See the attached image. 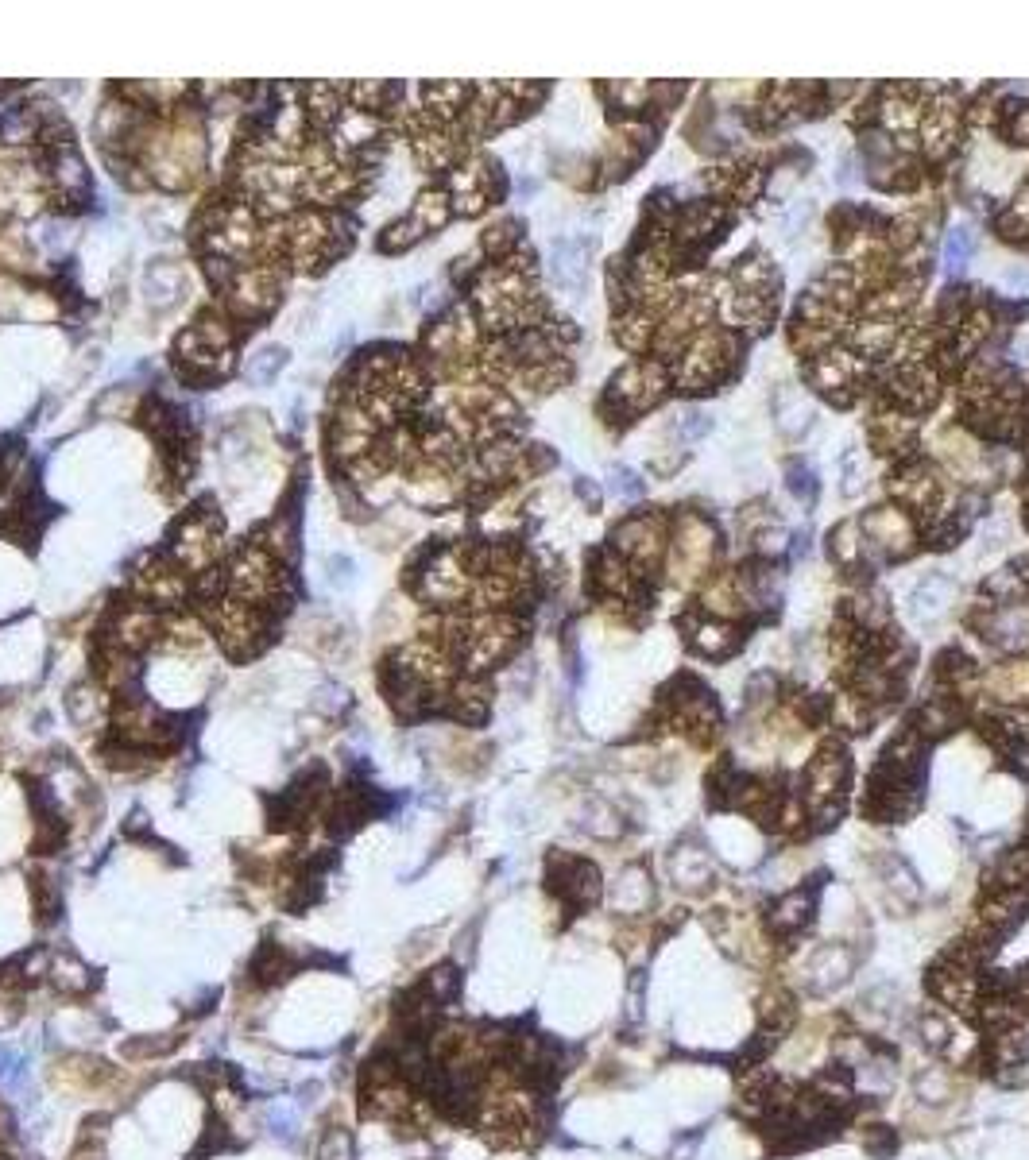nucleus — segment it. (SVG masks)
<instances>
[{
  "label": "nucleus",
  "instance_id": "nucleus-37",
  "mask_svg": "<svg viewBox=\"0 0 1029 1160\" xmlns=\"http://www.w3.org/2000/svg\"><path fill=\"white\" fill-rule=\"evenodd\" d=\"M178 287H182V279H178V271H171V267H159V271H151V279H147V290H155V302H159V306H167V302L178 294Z\"/></svg>",
  "mask_w": 1029,
  "mask_h": 1160
},
{
  "label": "nucleus",
  "instance_id": "nucleus-7",
  "mask_svg": "<svg viewBox=\"0 0 1029 1160\" xmlns=\"http://www.w3.org/2000/svg\"><path fill=\"white\" fill-rule=\"evenodd\" d=\"M51 186H55V194L62 202L70 205H78L89 194V171L82 163V155L74 151V144L55 147V155H51Z\"/></svg>",
  "mask_w": 1029,
  "mask_h": 1160
},
{
  "label": "nucleus",
  "instance_id": "nucleus-15",
  "mask_svg": "<svg viewBox=\"0 0 1029 1160\" xmlns=\"http://www.w3.org/2000/svg\"><path fill=\"white\" fill-rule=\"evenodd\" d=\"M650 901H654V886L643 870H623L616 886V909L619 913H643Z\"/></svg>",
  "mask_w": 1029,
  "mask_h": 1160
},
{
  "label": "nucleus",
  "instance_id": "nucleus-9",
  "mask_svg": "<svg viewBox=\"0 0 1029 1160\" xmlns=\"http://www.w3.org/2000/svg\"><path fill=\"white\" fill-rule=\"evenodd\" d=\"M852 376H855V360L848 356V352H824V356L813 360V368H809V383H813L821 395H832L836 403L848 399L844 387H852Z\"/></svg>",
  "mask_w": 1029,
  "mask_h": 1160
},
{
  "label": "nucleus",
  "instance_id": "nucleus-41",
  "mask_svg": "<svg viewBox=\"0 0 1029 1160\" xmlns=\"http://www.w3.org/2000/svg\"><path fill=\"white\" fill-rule=\"evenodd\" d=\"M778 693V681H774V673H755L751 681H747V704H755V708H763V704H770V696Z\"/></svg>",
  "mask_w": 1029,
  "mask_h": 1160
},
{
  "label": "nucleus",
  "instance_id": "nucleus-39",
  "mask_svg": "<svg viewBox=\"0 0 1029 1160\" xmlns=\"http://www.w3.org/2000/svg\"><path fill=\"white\" fill-rule=\"evenodd\" d=\"M971 248H975V236H971L968 229L952 232V236H948V244H944V260H948V271H956L960 263L968 260Z\"/></svg>",
  "mask_w": 1029,
  "mask_h": 1160
},
{
  "label": "nucleus",
  "instance_id": "nucleus-25",
  "mask_svg": "<svg viewBox=\"0 0 1029 1160\" xmlns=\"http://www.w3.org/2000/svg\"><path fill=\"white\" fill-rule=\"evenodd\" d=\"M882 124L886 128H894V132H902V128H913L917 124V105H913L910 97H906V89H890L886 97H882Z\"/></svg>",
  "mask_w": 1029,
  "mask_h": 1160
},
{
  "label": "nucleus",
  "instance_id": "nucleus-34",
  "mask_svg": "<svg viewBox=\"0 0 1029 1160\" xmlns=\"http://www.w3.org/2000/svg\"><path fill=\"white\" fill-rule=\"evenodd\" d=\"M708 430H712V422H708L705 410H697V406H693V410H681V414L674 418V434L681 437V441H697V437H705Z\"/></svg>",
  "mask_w": 1029,
  "mask_h": 1160
},
{
  "label": "nucleus",
  "instance_id": "nucleus-6",
  "mask_svg": "<svg viewBox=\"0 0 1029 1160\" xmlns=\"http://www.w3.org/2000/svg\"><path fill=\"white\" fill-rule=\"evenodd\" d=\"M863 526L871 530L875 546H879L882 553H890V557H902V553L913 550V522L906 519V511H898V507H879V511H871Z\"/></svg>",
  "mask_w": 1029,
  "mask_h": 1160
},
{
  "label": "nucleus",
  "instance_id": "nucleus-19",
  "mask_svg": "<svg viewBox=\"0 0 1029 1160\" xmlns=\"http://www.w3.org/2000/svg\"><path fill=\"white\" fill-rule=\"evenodd\" d=\"M809 971H813L817 990H828V986H836L840 979H848V971H852V956H848L844 948H821V952L813 956V963H809Z\"/></svg>",
  "mask_w": 1029,
  "mask_h": 1160
},
{
  "label": "nucleus",
  "instance_id": "nucleus-45",
  "mask_svg": "<svg viewBox=\"0 0 1029 1160\" xmlns=\"http://www.w3.org/2000/svg\"><path fill=\"white\" fill-rule=\"evenodd\" d=\"M616 492L619 495H639L643 492V484L631 476V472H623V468H616Z\"/></svg>",
  "mask_w": 1029,
  "mask_h": 1160
},
{
  "label": "nucleus",
  "instance_id": "nucleus-14",
  "mask_svg": "<svg viewBox=\"0 0 1029 1160\" xmlns=\"http://www.w3.org/2000/svg\"><path fill=\"white\" fill-rule=\"evenodd\" d=\"M294 967H298V963H294L279 944L267 940V944H260L256 959H252V979H256L260 986H275V983H283L287 975H294Z\"/></svg>",
  "mask_w": 1029,
  "mask_h": 1160
},
{
  "label": "nucleus",
  "instance_id": "nucleus-18",
  "mask_svg": "<svg viewBox=\"0 0 1029 1160\" xmlns=\"http://www.w3.org/2000/svg\"><path fill=\"white\" fill-rule=\"evenodd\" d=\"M449 217H453V198H449V190H441V186L426 190V194H422V198L414 202V209H411V221L422 232L441 229Z\"/></svg>",
  "mask_w": 1029,
  "mask_h": 1160
},
{
  "label": "nucleus",
  "instance_id": "nucleus-23",
  "mask_svg": "<svg viewBox=\"0 0 1029 1160\" xmlns=\"http://www.w3.org/2000/svg\"><path fill=\"white\" fill-rule=\"evenodd\" d=\"M956 724H960V712H956L948 700H941V696H933V700L921 704V712H917V727H921V735H944V731H952Z\"/></svg>",
  "mask_w": 1029,
  "mask_h": 1160
},
{
  "label": "nucleus",
  "instance_id": "nucleus-20",
  "mask_svg": "<svg viewBox=\"0 0 1029 1160\" xmlns=\"http://www.w3.org/2000/svg\"><path fill=\"white\" fill-rule=\"evenodd\" d=\"M987 685L1002 700H1029V662H1010V666L991 669Z\"/></svg>",
  "mask_w": 1029,
  "mask_h": 1160
},
{
  "label": "nucleus",
  "instance_id": "nucleus-33",
  "mask_svg": "<svg viewBox=\"0 0 1029 1160\" xmlns=\"http://www.w3.org/2000/svg\"><path fill=\"white\" fill-rule=\"evenodd\" d=\"M739 588H735V577H724V580H712L705 592V608L708 611H724V615H732L735 604H739V596H735Z\"/></svg>",
  "mask_w": 1029,
  "mask_h": 1160
},
{
  "label": "nucleus",
  "instance_id": "nucleus-21",
  "mask_svg": "<svg viewBox=\"0 0 1029 1160\" xmlns=\"http://www.w3.org/2000/svg\"><path fill=\"white\" fill-rule=\"evenodd\" d=\"M917 1033H921V1041L929 1044V1048H937V1052H944V1056H952V1048H956V1025L948 1021V1014H941V1010H925V1014L917 1017Z\"/></svg>",
  "mask_w": 1029,
  "mask_h": 1160
},
{
  "label": "nucleus",
  "instance_id": "nucleus-1",
  "mask_svg": "<svg viewBox=\"0 0 1029 1160\" xmlns=\"http://www.w3.org/2000/svg\"><path fill=\"white\" fill-rule=\"evenodd\" d=\"M221 550V515L217 507H194L171 534V561L186 573H206L213 569V557Z\"/></svg>",
  "mask_w": 1029,
  "mask_h": 1160
},
{
  "label": "nucleus",
  "instance_id": "nucleus-3",
  "mask_svg": "<svg viewBox=\"0 0 1029 1160\" xmlns=\"http://www.w3.org/2000/svg\"><path fill=\"white\" fill-rule=\"evenodd\" d=\"M929 990L937 994L941 1006L975 1017L979 994H983V975H979V967H968V963H960V959H952L944 952L941 963L929 971Z\"/></svg>",
  "mask_w": 1029,
  "mask_h": 1160
},
{
  "label": "nucleus",
  "instance_id": "nucleus-31",
  "mask_svg": "<svg viewBox=\"0 0 1029 1160\" xmlns=\"http://www.w3.org/2000/svg\"><path fill=\"white\" fill-rule=\"evenodd\" d=\"M852 615L867 627V631H875V627L886 623V604H882L879 592H859V596L852 600Z\"/></svg>",
  "mask_w": 1029,
  "mask_h": 1160
},
{
  "label": "nucleus",
  "instance_id": "nucleus-5",
  "mask_svg": "<svg viewBox=\"0 0 1029 1160\" xmlns=\"http://www.w3.org/2000/svg\"><path fill=\"white\" fill-rule=\"evenodd\" d=\"M975 623H979V631L991 638V642L1014 650V646H1022L1029 638V604H1002V608L995 604L987 615H979Z\"/></svg>",
  "mask_w": 1029,
  "mask_h": 1160
},
{
  "label": "nucleus",
  "instance_id": "nucleus-4",
  "mask_svg": "<svg viewBox=\"0 0 1029 1160\" xmlns=\"http://www.w3.org/2000/svg\"><path fill=\"white\" fill-rule=\"evenodd\" d=\"M619 553H627L631 561H643V565H654L662 557V522L650 519V515H635V519L619 522L616 534H612Z\"/></svg>",
  "mask_w": 1029,
  "mask_h": 1160
},
{
  "label": "nucleus",
  "instance_id": "nucleus-28",
  "mask_svg": "<svg viewBox=\"0 0 1029 1160\" xmlns=\"http://www.w3.org/2000/svg\"><path fill=\"white\" fill-rule=\"evenodd\" d=\"M1026 580L1029 577L1022 569H1002V573H995V577L987 580V592L999 596V608L1002 604H1018L1026 596Z\"/></svg>",
  "mask_w": 1029,
  "mask_h": 1160
},
{
  "label": "nucleus",
  "instance_id": "nucleus-43",
  "mask_svg": "<svg viewBox=\"0 0 1029 1160\" xmlns=\"http://www.w3.org/2000/svg\"><path fill=\"white\" fill-rule=\"evenodd\" d=\"M1006 136H1010L1014 144H1029V105H1014V109H1010Z\"/></svg>",
  "mask_w": 1029,
  "mask_h": 1160
},
{
  "label": "nucleus",
  "instance_id": "nucleus-8",
  "mask_svg": "<svg viewBox=\"0 0 1029 1160\" xmlns=\"http://www.w3.org/2000/svg\"><path fill=\"white\" fill-rule=\"evenodd\" d=\"M813 905H817V898H813V890L809 886H797V890H790V894H782V898L774 901V909H770V932L774 936H797L801 928L813 921Z\"/></svg>",
  "mask_w": 1029,
  "mask_h": 1160
},
{
  "label": "nucleus",
  "instance_id": "nucleus-10",
  "mask_svg": "<svg viewBox=\"0 0 1029 1160\" xmlns=\"http://www.w3.org/2000/svg\"><path fill=\"white\" fill-rule=\"evenodd\" d=\"M689 642H693V650L697 654H705V658H728V654H735L739 650V642H743V635L735 631L732 623H720V619H708V623H689Z\"/></svg>",
  "mask_w": 1029,
  "mask_h": 1160
},
{
  "label": "nucleus",
  "instance_id": "nucleus-30",
  "mask_svg": "<svg viewBox=\"0 0 1029 1160\" xmlns=\"http://www.w3.org/2000/svg\"><path fill=\"white\" fill-rule=\"evenodd\" d=\"M70 716H74L78 724H93V720H101V716H105V696L97 693V689H89V685L74 689V693H70Z\"/></svg>",
  "mask_w": 1029,
  "mask_h": 1160
},
{
  "label": "nucleus",
  "instance_id": "nucleus-38",
  "mask_svg": "<svg viewBox=\"0 0 1029 1160\" xmlns=\"http://www.w3.org/2000/svg\"><path fill=\"white\" fill-rule=\"evenodd\" d=\"M832 550H836V557L840 561H848L852 565L855 557H859V526L855 522H848V526H836V534H832Z\"/></svg>",
  "mask_w": 1029,
  "mask_h": 1160
},
{
  "label": "nucleus",
  "instance_id": "nucleus-42",
  "mask_svg": "<svg viewBox=\"0 0 1029 1160\" xmlns=\"http://www.w3.org/2000/svg\"><path fill=\"white\" fill-rule=\"evenodd\" d=\"M233 1141H225V1126L221 1122H209V1133L202 1137V1145L194 1149V1160L209 1157V1153H221V1149H229Z\"/></svg>",
  "mask_w": 1029,
  "mask_h": 1160
},
{
  "label": "nucleus",
  "instance_id": "nucleus-46",
  "mask_svg": "<svg viewBox=\"0 0 1029 1160\" xmlns=\"http://www.w3.org/2000/svg\"><path fill=\"white\" fill-rule=\"evenodd\" d=\"M0 1160H4V1157H0Z\"/></svg>",
  "mask_w": 1029,
  "mask_h": 1160
},
{
  "label": "nucleus",
  "instance_id": "nucleus-22",
  "mask_svg": "<svg viewBox=\"0 0 1029 1160\" xmlns=\"http://www.w3.org/2000/svg\"><path fill=\"white\" fill-rule=\"evenodd\" d=\"M894 337H898V329H894V321L890 318L863 321V325L855 329V348H859L863 356H882L886 348L894 345Z\"/></svg>",
  "mask_w": 1029,
  "mask_h": 1160
},
{
  "label": "nucleus",
  "instance_id": "nucleus-26",
  "mask_svg": "<svg viewBox=\"0 0 1029 1160\" xmlns=\"http://www.w3.org/2000/svg\"><path fill=\"white\" fill-rule=\"evenodd\" d=\"M913 1087H917V1099L937 1106V1102H948L956 1095V1075L948 1072V1068H925V1072L917 1075Z\"/></svg>",
  "mask_w": 1029,
  "mask_h": 1160
},
{
  "label": "nucleus",
  "instance_id": "nucleus-11",
  "mask_svg": "<svg viewBox=\"0 0 1029 1160\" xmlns=\"http://www.w3.org/2000/svg\"><path fill=\"white\" fill-rule=\"evenodd\" d=\"M759 1029L763 1033H774V1037H782L790 1025H794L797 1017V1006L794 998H790V990H782V986H770V990H763V998H759Z\"/></svg>",
  "mask_w": 1029,
  "mask_h": 1160
},
{
  "label": "nucleus",
  "instance_id": "nucleus-17",
  "mask_svg": "<svg viewBox=\"0 0 1029 1160\" xmlns=\"http://www.w3.org/2000/svg\"><path fill=\"white\" fill-rule=\"evenodd\" d=\"M732 279H735V287H739V294H763V298H770V290H774V283H778V275H774V267H770L766 256H747V260H739Z\"/></svg>",
  "mask_w": 1029,
  "mask_h": 1160
},
{
  "label": "nucleus",
  "instance_id": "nucleus-24",
  "mask_svg": "<svg viewBox=\"0 0 1029 1160\" xmlns=\"http://www.w3.org/2000/svg\"><path fill=\"white\" fill-rule=\"evenodd\" d=\"M51 979H55V986L59 990H66V994H86L89 986H93V979H89L86 963H78L74 956H59L51 959V971H47Z\"/></svg>",
  "mask_w": 1029,
  "mask_h": 1160
},
{
  "label": "nucleus",
  "instance_id": "nucleus-2",
  "mask_svg": "<svg viewBox=\"0 0 1029 1160\" xmlns=\"http://www.w3.org/2000/svg\"><path fill=\"white\" fill-rule=\"evenodd\" d=\"M546 882L550 890L561 898V905L569 913H585L592 909L600 894H604V878H600V867L588 863V859H577V855H550V867H546Z\"/></svg>",
  "mask_w": 1029,
  "mask_h": 1160
},
{
  "label": "nucleus",
  "instance_id": "nucleus-40",
  "mask_svg": "<svg viewBox=\"0 0 1029 1160\" xmlns=\"http://www.w3.org/2000/svg\"><path fill=\"white\" fill-rule=\"evenodd\" d=\"M786 476H790V480H786V488H790V492H794L801 503H809V499L817 495V480L809 476V468H805V464H790V472H786Z\"/></svg>",
  "mask_w": 1029,
  "mask_h": 1160
},
{
  "label": "nucleus",
  "instance_id": "nucleus-44",
  "mask_svg": "<svg viewBox=\"0 0 1029 1160\" xmlns=\"http://www.w3.org/2000/svg\"><path fill=\"white\" fill-rule=\"evenodd\" d=\"M863 174H859V163L855 155H840V186H855Z\"/></svg>",
  "mask_w": 1029,
  "mask_h": 1160
},
{
  "label": "nucleus",
  "instance_id": "nucleus-35",
  "mask_svg": "<svg viewBox=\"0 0 1029 1160\" xmlns=\"http://www.w3.org/2000/svg\"><path fill=\"white\" fill-rule=\"evenodd\" d=\"M318 1160H356L353 1157V1133L349 1130H329L318 1145Z\"/></svg>",
  "mask_w": 1029,
  "mask_h": 1160
},
{
  "label": "nucleus",
  "instance_id": "nucleus-27",
  "mask_svg": "<svg viewBox=\"0 0 1029 1160\" xmlns=\"http://www.w3.org/2000/svg\"><path fill=\"white\" fill-rule=\"evenodd\" d=\"M422 986L430 990V998L438 1002V1006H449L457 994H461V975H457V967H434L426 979H422Z\"/></svg>",
  "mask_w": 1029,
  "mask_h": 1160
},
{
  "label": "nucleus",
  "instance_id": "nucleus-36",
  "mask_svg": "<svg viewBox=\"0 0 1029 1160\" xmlns=\"http://www.w3.org/2000/svg\"><path fill=\"white\" fill-rule=\"evenodd\" d=\"M588 832H596V836H604V840H616L619 832H623V824H619V816L608 805H596V809H588V820H585Z\"/></svg>",
  "mask_w": 1029,
  "mask_h": 1160
},
{
  "label": "nucleus",
  "instance_id": "nucleus-16",
  "mask_svg": "<svg viewBox=\"0 0 1029 1160\" xmlns=\"http://www.w3.org/2000/svg\"><path fill=\"white\" fill-rule=\"evenodd\" d=\"M952 144H956V109L952 105H941V109H933L929 120H925V151L933 159H944L952 151Z\"/></svg>",
  "mask_w": 1029,
  "mask_h": 1160
},
{
  "label": "nucleus",
  "instance_id": "nucleus-29",
  "mask_svg": "<svg viewBox=\"0 0 1029 1160\" xmlns=\"http://www.w3.org/2000/svg\"><path fill=\"white\" fill-rule=\"evenodd\" d=\"M619 345L631 348V352H643V348L650 345V337H654V325H650L647 314H627V318H619Z\"/></svg>",
  "mask_w": 1029,
  "mask_h": 1160
},
{
  "label": "nucleus",
  "instance_id": "nucleus-13",
  "mask_svg": "<svg viewBox=\"0 0 1029 1160\" xmlns=\"http://www.w3.org/2000/svg\"><path fill=\"white\" fill-rule=\"evenodd\" d=\"M948 600H956V580L952 577L921 580L917 592H913V615H917V619H937V615L948 608Z\"/></svg>",
  "mask_w": 1029,
  "mask_h": 1160
},
{
  "label": "nucleus",
  "instance_id": "nucleus-32",
  "mask_svg": "<svg viewBox=\"0 0 1029 1160\" xmlns=\"http://www.w3.org/2000/svg\"><path fill=\"white\" fill-rule=\"evenodd\" d=\"M422 236H426V232L418 229V225H414L411 217H403V221H395L391 229L383 232L380 248H383V252H403V248H411V244H418Z\"/></svg>",
  "mask_w": 1029,
  "mask_h": 1160
},
{
  "label": "nucleus",
  "instance_id": "nucleus-12",
  "mask_svg": "<svg viewBox=\"0 0 1029 1160\" xmlns=\"http://www.w3.org/2000/svg\"><path fill=\"white\" fill-rule=\"evenodd\" d=\"M670 874H674L677 886L701 890V886H708V878H712V859H708L701 847H677L674 859H670Z\"/></svg>",
  "mask_w": 1029,
  "mask_h": 1160
}]
</instances>
